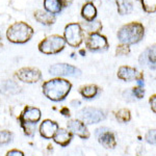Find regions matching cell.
<instances>
[{
    "instance_id": "6da1fadb",
    "label": "cell",
    "mask_w": 156,
    "mask_h": 156,
    "mask_svg": "<svg viewBox=\"0 0 156 156\" xmlns=\"http://www.w3.org/2000/svg\"><path fill=\"white\" fill-rule=\"evenodd\" d=\"M72 83L62 78H53L43 83V93L49 100L54 102L62 101L69 95Z\"/></svg>"
},
{
    "instance_id": "7a4b0ae2",
    "label": "cell",
    "mask_w": 156,
    "mask_h": 156,
    "mask_svg": "<svg viewBox=\"0 0 156 156\" xmlns=\"http://www.w3.org/2000/svg\"><path fill=\"white\" fill-rule=\"evenodd\" d=\"M117 36L121 44H126L128 46L137 44L145 36V27L140 22H130L118 30Z\"/></svg>"
},
{
    "instance_id": "3957f363",
    "label": "cell",
    "mask_w": 156,
    "mask_h": 156,
    "mask_svg": "<svg viewBox=\"0 0 156 156\" xmlns=\"http://www.w3.org/2000/svg\"><path fill=\"white\" fill-rule=\"evenodd\" d=\"M34 31L30 25L25 22H16L6 30V37L14 44H25L34 36Z\"/></svg>"
},
{
    "instance_id": "277c9868",
    "label": "cell",
    "mask_w": 156,
    "mask_h": 156,
    "mask_svg": "<svg viewBox=\"0 0 156 156\" xmlns=\"http://www.w3.org/2000/svg\"><path fill=\"white\" fill-rule=\"evenodd\" d=\"M41 117L42 112L39 108L32 106H26L24 108L19 118V121L21 123L22 128L24 129L25 134L31 135L34 133V126L37 125V123L41 120Z\"/></svg>"
},
{
    "instance_id": "5b68a950",
    "label": "cell",
    "mask_w": 156,
    "mask_h": 156,
    "mask_svg": "<svg viewBox=\"0 0 156 156\" xmlns=\"http://www.w3.org/2000/svg\"><path fill=\"white\" fill-rule=\"evenodd\" d=\"M65 46H66V42L64 37L59 34H52L42 40L39 43L37 48L40 52L44 54H57L64 50Z\"/></svg>"
},
{
    "instance_id": "8992f818",
    "label": "cell",
    "mask_w": 156,
    "mask_h": 156,
    "mask_svg": "<svg viewBox=\"0 0 156 156\" xmlns=\"http://www.w3.org/2000/svg\"><path fill=\"white\" fill-rule=\"evenodd\" d=\"M64 39L66 44L73 48H77L81 45L84 39V31L79 23H69L64 30Z\"/></svg>"
},
{
    "instance_id": "52a82bcc",
    "label": "cell",
    "mask_w": 156,
    "mask_h": 156,
    "mask_svg": "<svg viewBox=\"0 0 156 156\" xmlns=\"http://www.w3.org/2000/svg\"><path fill=\"white\" fill-rule=\"evenodd\" d=\"M77 117L79 121L85 124H96L105 119V112L100 108L85 107L78 112Z\"/></svg>"
},
{
    "instance_id": "ba28073f",
    "label": "cell",
    "mask_w": 156,
    "mask_h": 156,
    "mask_svg": "<svg viewBox=\"0 0 156 156\" xmlns=\"http://www.w3.org/2000/svg\"><path fill=\"white\" fill-rule=\"evenodd\" d=\"M85 47L90 51H104L108 48V41L106 37L100 34L99 32L96 34H90L85 39Z\"/></svg>"
},
{
    "instance_id": "9c48e42d",
    "label": "cell",
    "mask_w": 156,
    "mask_h": 156,
    "mask_svg": "<svg viewBox=\"0 0 156 156\" xmlns=\"http://www.w3.org/2000/svg\"><path fill=\"white\" fill-rule=\"evenodd\" d=\"M16 77L20 81L25 83H36L42 78V72L37 68L25 67L21 68L16 72Z\"/></svg>"
},
{
    "instance_id": "30bf717a",
    "label": "cell",
    "mask_w": 156,
    "mask_h": 156,
    "mask_svg": "<svg viewBox=\"0 0 156 156\" xmlns=\"http://www.w3.org/2000/svg\"><path fill=\"white\" fill-rule=\"evenodd\" d=\"M95 135H96L98 142L106 149H114L117 146V140H115L114 132L106 127L98 128L95 132Z\"/></svg>"
},
{
    "instance_id": "8fae6325",
    "label": "cell",
    "mask_w": 156,
    "mask_h": 156,
    "mask_svg": "<svg viewBox=\"0 0 156 156\" xmlns=\"http://www.w3.org/2000/svg\"><path fill=\"white\" fill-rule=\"evenodd\" d=\"M49 73L54 76H79L81 74L78 68L68 64H55L49 68Z\"/></svg>"
},
{
    "instance_id": "7c38bea8",
    "label": "cell",
    "mask_w": 156,
    "mask_h": 156,
    "mask_svg": "<svg viewBox=\"0 0 156 156\" xmlns=\"http://www.w3.org/2000/svg\"><path fill=\"white\" fill-rule=\"evenodd\" d=\"M68 129L72 134H75L79 136L82 140H87L90 137V132L87 130L84 123H82L79 120H71L68 122Z\"/></svg>"
},
{
    "instance_id": "4fadbf2b",
    "label": "cell",
    "mask_w": 156,
    "mask_h": 156,
    "mask_svg": "<svg viewBox=\"0 0 156 156\" xmlns=\"http://www.w3.org/2000/svg\"><path fill=\"white\" fill-rule=\"evenodd\" d=\"M118 78L124 81H132V80H137L140 78H143V74L137 71L135 68L122 66L118 70Z\"/></svg>"
},
{
    "instance_id": "5bb4252c",
    "label": "cell",
    "mask_w": 156,
    "mask_h": 156,
    "mask_svg": "<svg viewBox=\"0 0 156 156\" xmlns=\"http://www.w3.org/2000/svg\"><path fill=\"white\" fill-rule=\"evenodd\" d=\"M58 128V124L56 122L52 120H45L43 121L41 126H40V134L46 140H50L53 137Z\"/></svg>"
},
{
    "instance_id": "9a60e30c",
    "label": "cell",
    "mask_w": 156,
    "mask_h": 156,
    "mask_svg": "<svg viewBox=\"0 0 156 156\" xmlns=\"http://www.w3.org/2000/svg\"><path fill=\"white\" fill-rule=\"evenodd\" d=\"M155 45H153V47L146 49L140 56V64L143 67H149L150 69L155 70Z\"/></svg>"
},
{
    "instance_id": "2e32d148",
    "label": "cell",
    "mask_w": 156,
    "mask_h": 156,
    "mask_svg": "<svg viewBox=\"0 0 156 156\" xmlns=\"http://www.w3.org/2000/svg\"><path fill=\"white\" fill-rule=\"evenodd\" d=\"M21 92V87L12 80H3L0 82V93L5 96L17 95Z\"/></svg>"
},
{
    "instance_id": "e0dca14e",
    "label": "cell",
    "mask_w": 156,
    "mask_h": 156,
    "mask_svg": "<svg viewBox=\"0 0 156 156\" xmlns=\"http://www.w3.org/2000/svg\"><path fill=\"white\" fill-rule=\"evenodd\" d=\"M53 140L56 144L60 145L62 147H66L71 143L72 140V133L64 128H58L57 131L53 135Z\"/></svg>"
},
{
    "instance_id": "ac0fdd59",
    "label": "cell",
    "mask_w": 156,
    "mask_h": 156,
    "mask_svg": "<svg viewBox=\"0 0 156 156\" xmlns=\"http://www.w3.org/2000/svg\"><path fill=\"white\" fill-rule=\"evenodd\" d=\"M34 19L37 20L39 23L43 25H46V26H50V25H53L55 23V16L49 14L46 11H43V9H37L34 12Z\"/></svg>"
},
{
    "instance_id": "d6986e66",
    "label": "cell",
    "mask_w": 156,
    "mask_h": 156,
    "mask_svg": "<svg viewBox=\"0 0 156 156\" xmlns=\"http://www.w3.org/2000/svg\"><path fill=\"white\" fill-rule=\"evenodd\" d=\"M81 17L87 22L94 21L97 17V9L94 3L92 2H87L83 4L81 9Z\"/></svg>"
},
{
    "instance_id": "ffe728a7",
    "label": "cell",
    "mask_w": 156,
    "mask_h": 156,
    "mask_svg": "<svg viewBox=\"0 0 156 156\" xmlns=\"http://www.w3.org/2000/svg\"><path fill=\"white\" fill-rule=\"evenodd\" d=\"M44 9L49 14L55 15L59 14L62 9V3H60V0H44Z\"/></svg>"
},
{
    "instance_id": "44dd1931",
    "label": "cell",
    "mask_w": 156,
    "mask_h": 156,
    "mask_svg": "<svg viewBox=\"0 0 156 156\" xmlns=\"http://www.w3.org/2000/svg\"><path fill=\"white\" fill-rule=\"evenodd\" d=\"M118 6V12L121 16H126L131 14L133 11L132 0H115Z\"/></svg>"
},
{
    "instance_id": "7402d4cb",
    "label": "cell",
    "mask_w": 156,
    "mask_h": 156,
    "mask_svg": "<svg viewBox=\"0 0 156 156\" xmlns=\"http://www.w3.org/2000/svg\"><path fill=\"white\" fill-rule=\"evenodd\" d=\"M98 92H99V87L95 84H89L81 87L79 90V93L81 94V96L85 98V99H93L97 96Z\"/></svg>"
},
{
    "instance_id": "603a6c76",
    "label": "cell",
    "mask_w": 156,
    "mask_h": 156,
    "mask_svg": "<svg viewBox=\"0 0 156 156\" xmlns=\"http://www.w3.org/2000/svg\"><path fill=\"white\" fill-rule=\"evenodd\" d=\"M102 24L100 21H90V22H85L84 24L81 25V28L83 31H85L87 34H96L102 30Z\"/></svg>"
},
{
    "instance_id": "cb8c5ba5",
    "label": "cell",
    "mask_w": 156,
    "mask_h": 156,
    "mask_svg": "<svg viewBox=\"0 0 156 156\" xmlns=\"http://www.w3.org/2000/svg\"><path fill=\"white\" fill-rule=\"evenodd\" d=\"M115 119L119 121L120 123H128L131 120V114L130 110L127 108H122L115 112Z\"/></svg>"
},
{
    "instance_id": "d4e9b609",
    "label": "cell",
    "mask_w": 156,
    "mask_h": 156,
    "mask_svg": "<svg viewBox=\"0 0 156 156\" xmlns=\"http://www.w3.org/2000/svg\"><path fill=\"white\" fill-rule=\"evenodd\" d=\"M143 9L148 14H153L156 11V0H140Z\"/></svg>"
},
{
    "instance_id": "484cf974",
    "label": "cell",
    "mask_w": 156,
    "mask_h": 156,
    "mask_svg": "<svg viewBox=\"0 0 156 156\" xmlns=\"http://www.w3.org/2000/svg\"><path fill=\"white\" fill-rule=\"evenodd\" d=\"M12 134L9 130H2L0 131V145H7L12 142Z\"/></svg>"
},
{
    "instance_id": "4316f807",
    "label": "cell",
    "mask_w": 156,
    "mask_h": 156,
    "mask_svg": "<svg viewBox=\"0 0 156 156\" xmlns=\"http://www.w3.org/2000/svg\"><path fill=\"white\" fill-rule=\"evenodd\" d=\"M130 53V47L126 44H120L115 48V55L117 56H125Z\"/></svg>"
},
{
    "instance_id": "83f0119b",
    "label": "cell",
    "mask_w": 156,
    "mask_h": 156,
    "mask_svg": "<svg viewBox=\"0 0 156 156\" xmlns=\"http://www.w3.org/2000/svg\"><path fill=\"white\" fill-rule=\"evenodd\" d=\"M156 132H155V129H152V130H149L145 135V140L147 143H149L150 145H155L156 143Z\"/></svg>"
},
{
    "instance_id": "f1b7e54d",
    "label": "cell",
    "mask_w": 156,
    "mask_h": 156,
    "mask_svg": "<svg viewBox=\"0 0 156 156\" xmlns=\"http://www.w3.org/2000/svg\"><path fill=\"white\" fill-rule=\"evenodd\" d=\"M131 90H132L133 96L135 98H137V99H142V98H144L145 96V90H144V87H137L136 85V87H133Z\"/></svg>"
},
{
    "instance_id": "f546056e",
    "label": "cell",
    "mask_w": 156,
    "mask_h": 156,
    "mask_svg": "<svg viewBox=\"0 0 156 156\" xmlns=\"http://www.w3.org/2000/svg\"><path fill=\"white\" fill-rule=\"evenodd\" d=\"M123 97H124V99L126 100V101H129V102L134 101V99H135V97L133 96L132 90H125V92L123 93Z\"/></svg>"
},
{
    "instance_id": "4dcf8cb0",
    "label": "cell",
    "mask_w": 156,
    "mask_h": 156,
    "mask_svg": "<svg viewBox=\"0 0 156 156\" xmlns=\"http://www.w3.org/2000/svg\"><path fill=\"white\" fill-rule=\"evenodd\" d=\"M6 156H24V153L19 150H11L6 153Z\"/></svg>"
},
{
    "instance_id": "1f68e13d",
    "label": "cell",
    "mask_w": 156,
    "mask_h": 156,
    "mask_svg": "<svg viewBox=\"0 0 156 156\" xmlns=\"http://www.w3.org/2000/svg\"><path fill=\"white\" fill-rule=\"evenodd\" d=\"M150 105H151V108H152L153 112H156V96L153 95L152 97L150 98Z\"/></svg>"
},
{
    "instance_id": "d6a6232c",
    "label": "cell",
    "mask_w": 156,
    "mask_h": 156,
    "mask_svg": "<svg viewBox=\"0 0 156 156\" xmlns=\"http://www.w3.org/2000/svg\"><path fill=\"white\" fill-rule=\"evenodd\" d=\"M60 3H62V6L64 9V7H68L71 5L73 3V0H60Z\"/></svg>"
},
{
    "instance_id": "836d02e7",
    "label": "cell",
    "mask_w": 156,
    "mask_h": 156,
    "mask_svg": "<svg viewBox=\"0 0 156 156\" xmlns=\"http://www.w3.org/2000/svg\"><path fill=\"white\" fill-rule=\"evenodd\" d=\"M60 112H62V114H64V115H66V117H70L69 108H62V109L60 110Z\"/></svg>"
},
{
    "instance_id": "e575fe53",
    "label": "cell",
    "mask_w": 156,
    "mask_h": 156,
    "mask_svg": "<svg viewBox=\"0 0 156 156\" xmlns=\"http://www.w3.org/2000/svg\"><path fill=\"white\" fill-rule=\"evenodd\" d=\"M80 103H81L80 101H77V100H74V101H72V102H71V105H72L73 107H77L78 105H80Z\"/></svg>"
}]
</instances>
